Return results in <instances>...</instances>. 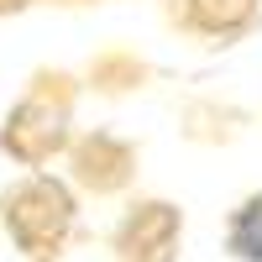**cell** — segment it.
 <instances>
[{"mask_svg": "<svg viewBox=\"0 0 262 262\" xmlns=\"http://www.w3.org/2000/svg\"><path fill=\"white\" fill-rule=\"evenodd\" d=\"M179 236H184V215L163 200H147L116 226V257L121 262H173Z\"/></svg>", "mask_w": 262, "mask_h": 262, "instance_id": "cell-3", "label": "cell"}, {"mask_svg": "<svg viewBox=\"0 0 262 262\" xmlns=\"http://www.w3.org/2000/svg\"><path fill=\"white\" fill-rule=\"evenodd\" d=\"M257 6L262 0H179V6H173V21H179L189 37L231 42V37H242L257 21Z\"/></svg>", "mask_w": 262, "mask_h": 262, "instance_id": "cell-5", "label": "cell"}, {"mask_svg": "<svg viewBox=\"0 0 262 262\" xmlns=\"http://www.w3.org/2000/svg\"><path fill=\"white\" fill-rule=\"evenodd\" d=\"M131 168H137L131 147L116 142V137H105V131H95V137H84L74 147V179L84 189H95V194H116L131 179Z\"/></svg>", "mask_w": 262, "mask_h": 262, "instance_id": "cell-4", "label": "cell"}, {"mask_svg": "<svg viewBox=\"0 0 262 262\" xmlns=\"http://www.w3.org/2000/svg\"><path fill=\"white\" fill-rule=\"evenodd\" d=\"M226 252L236 262H262V194L242 200L226 221Z\"/></svg>", "mask_w": 262, "mask_h": 262, "instance_id": "cell-6", "label": "cell"}, {"mask_svg": "<svg viewBox=\"0 0 262 262\" xmlns=\"http://www.w3.org/2000/svg\"><path fill=\"white\" fill-rule=\"evenodd\" d=\"M0 221H6L11 242L32 262H58L74 231V194L48 173H32L0 200Z\"/></svg>", "mask_w": 262, "mask_h": 262, "instance_id": "cell-1", "label": "cell"}, {"mask_svg": "<svg viewBox=\"0 0 262 262\" xmlns=\"http://www.w3.org/2000/svg\"><path fill=\"white\" fill-rule=\"evenodd\" d=\"M0 147L27 168H42L53 152L69 147V90H63V79H37V90L11 111Z\"/></svg>", "mask_w": 262, "mask_h": 262, "instance_id": "cell-2", "label": "cell"}]
</instances>
